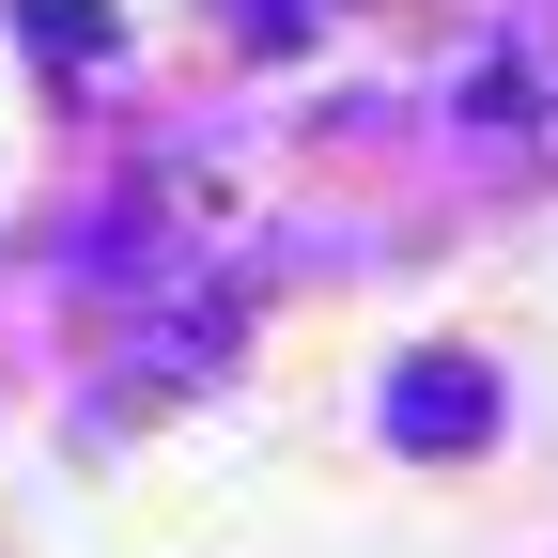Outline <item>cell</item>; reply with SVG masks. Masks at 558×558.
Masks as SVG:
<instances>
[{
    "label": "cell",
    "mask_w": 558,
    "mask_h": 558,
    "mask_svg": "<svg viewBox=\"0 0 558 558\" xmlns=\"http://www.w3.org/2000/svg\"><path fill=\"white\" fill-rule=\"evenodd\" d=\"M481 418H497V373L481 357H403L388 373V450H465Z\"/></svg>",
    "instance_id": "1"
},
{
    "label": "cell",
    "mask_w": 558,
    "mask_h": 558,
    "mask_svg": "<svg viewBox=\"0 0 558 558\" xmlns=\"http://www.w3.org/2000/svg\"><path fill=\"white\" fill-rule=\"evenodd\" d=\"M543 109V62H481V78H465V124H527Z\"/></svg>",
    "instance_id": "2"
},
{
    "label": "cell",
    "mask_w": 558,
    "mask_h": 558,
    "mask_svg": "<svg viewBox=\"0 0 558 558\" xmlns=\"http://www.w3.org/2000/svg\"><path fill=\"white\" fill-rule=\"evenodd\" d=\"M233 16H248V32H279V47H295V32H311V0H233Z\"/></svg>",
    "instance_id": "3"
}]
</instances>
